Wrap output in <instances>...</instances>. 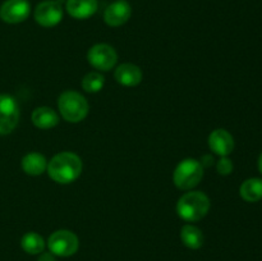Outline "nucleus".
<instances>
[{
  "mask_svg": "<svg viewBox=\"0 0 262 261\" xmlns=\"http://www.w3.org/2000/svg\"><path fill=\"white\" fill-rule=\"evenodd\" d=\"M210 210V199L202 192H187L177 204V212L186 222H199Z\"/></svg>",
  "mask_w": 262,
  "mask_h": 261,
  "instance_id": "f03ea898",
  "label": "nucleus"
},
{
  "mask_svg": "<svg viewBox=\"0 0 262 261\" xmlns=\"http://www.w3.org/2000/svg\"><path fill=\"white\" fill-rule=\"evenodd\" d=\"M30 13L31 5L27 0H5L0 7V18L10 25L26 20Z\"/></svg>",
  "mask_w": 262,
  "mask_h": 261,
  "instance_id": "1a4fd4ad",
  "label": "nucleus"
},
{
  "mask_svg": "<svg viewBox=\"0 0 262 261\" xmlns=\"http://www.w3.org/2000/svg\"><path fill=\"white\" fill-rule=\"evenodd\" d=\"M87 60L94 68L106 72L114 68L118 60V55L113 46L106 45V44H97L89 50Z\"/></svg>",
  "mask_w": 262,
  "mask_h": 261,
  "instance_id": "423d86ee",
  "label": "nucleus"
},
{
  "mask_svg": "<svg viewBox=\"0 0 262 261\" xmlns=\"http://www.w3.org/2000/svg\"><path fill=\"white\" fill-rule=\"evenodd\" d=\"M239 193L247 202H257L262 199V179L250 178L241 186Z\"/></svg>",
  "mask_w": 262,
  "mask_h": 261,
  "instance_id": "dca6fc26",
  "label": "nucleus"
},
{
  "mask_svg": "<svg viewBox=\"0 0 262 261\" xmlns=\"http://www.w3.org/2000/svg\"><path fill=\"white\" fill-rule=\"evenodd\" d=\"M49 250L51 253L61 257H68L74 255L78 251L79 241L78 237L71 230H56L49 237Z\"/></svg>",
  "mask_w": 262,
  "mask_h": 261,
  "instance_id": "39448f33",
  "label": "nucleus"
},
{
  "mask_svg": "<svg viewBox=\"0 0 262 261\" xmlns=\"http://www.w3.org/2000/svg\"><path fill=\"white\" fill-rule=\"evenodd\" d=\"M20 245H22V248L27 253H30V255H37V253L42 252L43 248H45V241L37 233L30 232L23 235L22 241H20Z\"/></svg>",
  "mask_w": 262,
  "mask_h": 261,
  "instance_id": "a211bd4d",
  "label": "nucleus"
},
{
  "mask_svg": "<svg viewBox=\"0 0 262 261\" xmlns=\"http://www.w3.org/2000/svg\"><path fill=\"white\" fill-rule=\"evenodd\" d=\"M132 14V8L124 0H118L105 9L104 20L110 27H119L124 25Z\"/></svg>",
  "mask_w": 262,
  "mask_h": 261,
  "instance_id": "9d476101",
  "label": "nucleus"
},
{
  "mask_svg": "<svg viewBox=\"0 0 262 261\" xmlns=\"http://www.w3.org/2000/svg\"><path fill=\"white\" fill-rule=\"evenodd\" d=\"M97 0H67L66 9L76 19H87L96 13Z\"/></svg>",
  "mask_w": 262,
  "mask_h": 261,
  "instance_id": "f8f14e48",
  "label": "nucleus"
},
{
  "mask_svg": "<svg viewBox=\"0 0 262 261\" xmlns=\"http://www.w3.org/2000/svg\"><path fill=\"white\" fill-rule=\"evenodd\" d=\"M22 169L28 176H41L48 169V161L38 153L27 154L22 159Z\"/></svg>",
  "mask_w": 262,
  "mask_h": 261,
  "instance_id": "2eb2a0df",
  "label": "nucleus"
},
{
  "mask_svg": "<svg viewBox=\"0 0 262 261\" xmlns=\"http://www.w3.org/2000/svg\"><path fill=\"white\" fill-rule=\"evenodd\" d=\"M105 78L100 72H90L82 79V87L86 92L95 94V92L101 91L104 87Z\"/></svg>",
  "mask_w": 262,
  "mask_h": 261,
  "instance_id": "6ab92c4d",
  "label": "nucleus"
},
{
  "mask_svg": "<svg viewBox=\"0 0 262 261\" xmlns=\"http://www.w3.org/2000/svg\"><path fill=\"white\" fill-rule=\"evenodd\" d=\"M48 173L54 182L68 184L76 181L82 171V161L78 155L69 151L59 153L49 161Z\"/></svg>",
  "mask_w": 262,
  "mask_h": 261,
  "instance_id": "f257e3e1",
  "label": "nucleus"
},
{
  "mask_svg": "<svg viewBox=\"0 0 262 261\" xmlns=\"http://www.w3.org/2000/svg\"><path fill=\"white\" fill-rule=\"evenodd\" d=\"M181 238L184 245L192 250H197L204 245V234L197 227L191 224H187L182 228Z\"/></svg>",
  "mask_w": 262,
  "mask_h": 261,
  "instance_id": "f3484780",
  "label": "nucleus"
},
{
  "mask_svg": "<svg viewBox=\"0 0 262 261\" xmlns=\"http://www.w3.org/2000/svg\"><path fill=\"white\" fill-rule=\"evenodd\" d=\"M216 169L217 171H219V174H222V176H228V174H230L233 171L232 160H229L227 156H223V158L217 161Z\"/></svg>",
  "mask_w": 262,
  "mask_h": 261,
  "instance_id": "aec40b11",
  "label": "nucleus"
},
{
  "mask_svg": "<svg viewBox=\"0 0 262 261\" xmlns=\"http://www.w3.org/2000/svg\"><path fill=\"white\" fill-rule=\"evenodd\" d=\"M114 76L118 83L127 87L137 86V84L141 83V81H142V71L140 69V67L130 63L120 64V66L115 69Z\"/></svg>",
  "mask_w": 262,
  "mask_h": 261,
  "instance_id": "ddd939ff",
  "label": "nucleus"
},
{
  "mask_svg": "<svg viewBox=\"0 0 262 261\" xmlns=\"http://www.w3.org/2000/svg\"><path fill=\"white\" fill-rule=\"evenodd\" d=\"M58 107L61 117L71 123H78L89 114V102L79 92L68 90L58 99Z\"/></svg>",
  "mask_w": 262,
  "mask_h": 261,
  "instance_id": "7ed1b4c3",
  "label": "nucleus"
},
{
  "mask_svg": "<svg viewBox=\"0 0 262 261\" xmlns=\"http://www.w3.org/2000/svg\"><path fill=\"white\" fill-rule=\"evenodd\" d=\"M63 18V8L59 0H45L35 9V20L42 27H54Z\"/></svg>",
  "mask_w": 262,
  "mask_h": 261,
  "instance_id": "6e6552de",
  "label": "nucleus"
},
{
  "mask_svg": "<svg viewBox=\"0 0 262 261\" xmlns=\"http://www.w3.org/2000/svg\"><path fill=\"white\" fill-rule=\"evenodd\" d=\"M204 177V166L196 159H186L181 161L173 174L174 184L179 189H192L201 182Z\"/></svg>",
  "mask_w": 262,
  "mask_h": 261,
  "instance_id": "20e7f679",
  "label": "nucleus"
},
{
  "mask_svg": "<svg viewBox=\"0 0 262 261\" xmlns=\"http://www.w3.org/2000/svg\"><path fill=\"white\" fill-rule=\"evenodd\" d=\"M209 146L216 155L228 156L234 150V140L233 136L225 129L212 130L209 137Z\"/></svg>",
  "mask_w": 262,
  "mask_h": 261,
  "instance_id": "9b49d317",
  "label": "nucleus"
},
{
  "mask_svg": "<svg viewBox=\"0 0 262 261\" xmlns=\"http://www.w3.org/2000/svg\"><path fill=\"white\" fill-rule=\"evenodd\" d=\"M258 169H260V171L262 174V153H261L260 158H258Z\"/></svg>",
  "mask_w": 262,
  "mask_h": 261,
  "instance_id": "4be33fe9",
  "label": "nucleus"
},
{
  "mask_svg": "<svg viewBox=\"0 0 262 261\" xmlns=\"http://www.w3.org/2000/svg\"><path fill=\"white\" fill-rule=\"evenodd\" d=\"M19 120V107L14 97L0 95V135L12 132Z\"/></svg>",
  "mask_w": 262,
  "mask_h": 261,
  "instance_id": "0eeeda50",
  "label": "nucleus"
},
{
  "mask_svg": "<svg viewBox=\"0 0 262 261\" xmlns=\"http://www.w3.org/2000/svg\"><path fill=\"white\" fill-rule=\"evenodd\" d=\"M32 123L41 129H50L59 123V115L51 107H37L32 113Z\"/></svg>",
  "mask_w": 262,
  "mask_h": 261,
  "instance_id": "4468645a",
  "label": "nucleus"
},
{
  "mask_svg": "<svg viewBox=\"0 0 262 261\" xmlns=\"http://www.w3.org/2000/svg\"><path fill=\"white\" fill-rule=\"evenodd\" d=\"M37 261H55V257L53 256V253H49V252H43L42 255L38 257Z\"/></svg>",
  "mask_w": 262,
  "mask_h": 261,
  "instance_id": "412c9836",
  "label": "nucleus"
}]
</instances>
